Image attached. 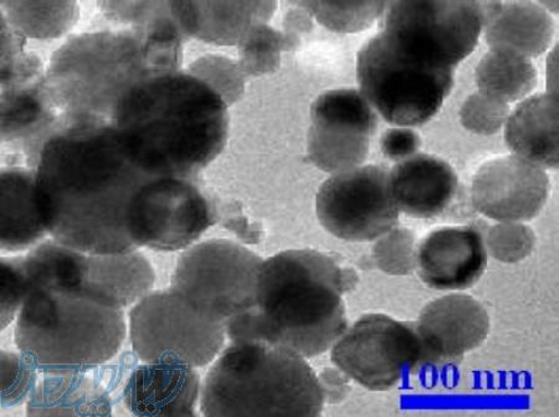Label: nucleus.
I'll list each match as a JSON object with an SVG mask.
<instances>
[{
    "instance_id": "1",
    "label": "nucleus",
    "mask_w": 559,
    "mask_h": 417,
    "mask_svg": "<svg viewBox=\"0 0 559 417\" xmlns=\"http://www.w3.org/2000/svg\"><path fill=\"white\" fill-rule=\"evenodd\" d=\"M64 116L34 170L45 228L52 240L87 255L136 250L126 230V213L133 193L151 177L124 156L111 121Z\"/></svg>"
},
{
    "instance_id": "2",
    "label": "nucleus",
    "mask_w": 559,
    "mask_h": 417,
    "mask_svg": "<svg viewBox=\"0 0 559 417\" xmlns=\"http://www.w3.org/2000/svg\"><path fill=\"white\" fill-rule=\"evenodd\" d=\"M111 124L124 156L142 174L195 178L227 146L228 104L189 72H167L126 91Z\"/></svg>"
},
{
    "instance_id": "3",
    "label": "nucleus",
    "mask_w": 559,
    "mask_h": 417,
    "mask_svg": "<svg viewBox=\"0 0 559 417\" xmlns=\"http://www.w3.org/2000/svg\"><path fill=\"white\" fill-rule=\"evenodd\" d=\"M346 272L324 253L286 250L263 261L255 306L225 324L231 342L264 341L299 353L323 355L348 329Z\"/></svg>"
},
{
    "instance_id": "4",
    "label": "nucleus",
    "mask_w": 559,
    "mask_h": 417,
    "mask_svg": "<svg viewBox=\"0 0 559 417\" xmlns=\"http://www.w3.org/2000/svg\"><path fill=\"white\" fill-rule=\"evenodd\" d=\"M206 417L320 416L323 389L299 353L264 341L233 342L206 374Z\"/></svg>"
},
{
    "instance_id": "5",
    "label": "nucleus",
    "mask_w": 559,
    "mask_h": 417,
    "mask_svg": "<svg viewBox=\"0 0 559 417\" xmlns=\"http://www.w3.org/2000/svg\"><path fill=\"white\" fill-rule=\"evenodd\" d=\"M15 344L44 374L102 367L126 338L122 310L79 293L32 288L15 325Z\"/></svg>"
},
{
    "instance_id": "6",
    "label": "nucleus",
    "mask_w": 559,
    "mask_h": 417,
    "mask_svg": "<svg viewBox=\"0 0 559 417\" xmlns=\"http://www.w3.org/2000/svg\"><path fill=\"white\" fill-rule=\"evenodd\" d=\"M357 81L367 102L393 126L417 127L452 93L455 70L420 36L383 25L357 53Z\"/></svg>"
},
{
    "instance_id": "7",
    "label": "nucleus",
    "mask_w": 559,
    "mask_h": 417,
    "mask_svg": "<svg viewBox=\"0 0 559 417\" xmlns=\"http://www.w3.org/2000/svg\"><path fill=\"white\" fill-rule=\"evenodd\" d=\"M152 71L136 28L71 36L52 53L45 81L60 114L111 121L117 102Z\"/></svg>"
},
{
    "instance_id": "8",
    "label": "nucleus",
    "mask_w": 559,
    "mask_h": 417,
    "mask_svg": "<svg viewBox=\"0 0 559 417\" xmlns=\"http://www.w3.org/2000/svg\"><path fill=\"white\" fill-rule=\"evenodd\" d=\"M224 324L204 314L183 296L150 293L130 312V339L143 362L209 366L224 346Z\"/></svg>"
},
{
    "instance_id": "9",
    "label": "nucleus",
    "mask_w": 559,
    "mask_h": 417,
    "mask_svg": "<svg viewBox=\"0 0 559 417\" xmlns=\"http://www.w3.org/2000/svg\"><path fill=\"white\" fill-rule=\"evenodd\" d=\"M261 264L263 260L240 243L204 241L179 258L170 289L225 327L255 306Z\"/></svg>"
},
{
    "instance_id": "10",
    "label": "nucleus",
    "mask_w": 559,
    "mask_h": 417,
    "mask_svg": "<svg viewBox=\"0 0 559 417\" xmlns=\"http://www.w3.org/2000/svg\"><path fill=\"white\" fill-rule=\"evenodd\" d=\"M216 211L195 178L151 177L133 193L126 230L134 247L187 249L214 225Z\"/></svg>"
},
{
    "instance_id": "11",
    "label": "nucleus",
    "mask_w": 559,
    "mask_h": 417,
    "mask_svg": "<svg viewBox=\"0 0 559 417\" xmlns=\"http://www.w3.org/2000/svg\"><path fill=\"white\" fill-rule=\"evenodd\" d=\"M331 360L359 385L388 392L423 368L416 323L365 314L333 344Z\"/></svg>"
},
{
    "instance_id": "12",
    "label": "nucleus",
    "mask_w": 559,
    "mask_h": 417,
    "mask_svg": "<svg viewBox=\"0 0 559 417\" xmlns=\"http://www.w3.org/2000/svg\"><path fill=\"white\" fill-rule=\"evenodd\" d=\"M316 213L333 237L350 242L374 241L400 221L383 166H365L333 175L316 195Z\"/></svg>"
},
{
    "instance_id": "13",
    "label": "nucleus",
    "mask_w": 559,
    "mask_h": 417,
    "mask_svg": "<svg viewBox=\"0 0 559 417\" xmlns=\"http://www.w3.org/2000/svg\"><path fill=\"white\" fill-rule=\"evenodd\" d=\"M308 157L328 174L359 167L367 159L378 117L356 88L328 91L311 106Z\"/></svg>"
},
{
    "instance_id": "14",
    "label": "nucleus",
    "mask_w": 559,
    "mask_h": 417,
    "mask_svg": "<svg viewBox=\"0 0 559 417\" xmlns=\"http://www.w3.org/2000/svg\"><path fill=\"white\" fill-rule=\"evenodd\" d=\"M549 188L544 168L513 154L486 162L476 171L472 199L476 211L489 219L528 222L543 211Z\"/></svg>"
},
{
    "instance_id": "15",
    "label": "nucleus",
    "mask_w": 559,
    "mask_h": 417,
    "mask_svg": "<svg viewBox=\"0 0 559 417\" xmlns=\"http://www.w3.org/2000/svg\"><path fill=\"white\" fill-rule=\"evenodd\" d=\"M416 330L423 368L455 366L488 338L490 317L474 297L449 295L424 307Z\"/></svg>"
},
{
    "instance_id": "16",
    "label": "nucleus",
    "mask_w": 559,
    "mask_h": 417,
    "mask_svg": "<svg viewBox=\"0 0 559 417\" xmlns=\"http://www.w3.org/2000/svg\"><path fill=\"white\" fill-rule=\"evenodd\" d=\"M416 264L424 284L440 291L474 286L488 266L483 235L472 226H447L420 242Z\"/></svg>"
},
{
    "instance_id": "17",
    "label": "nucleus",
    "mask_w": 559,
    "mask_h": 417,
    "mask_svg": "<svg viewBox=\"0 0 559 417\" xmlns=\"http://www.w3.org/2000/svg\"><path fill=\"white\" fill-rule=\"evenodd\" d=\"M201 379L192 367L174 362H144L132 371L123 403L136 416H194Z\"/></svg>"
},
{
    "instance_id": "18",
    "label": "nucleus",
    "mask_w": 559,
    "mask_h": 417,
    "mask_svg": "<svg viewBox=\"0 0 559 417\" xmlns=\"http://www.w3.org/2000/svg\"><path fill=\"white\" fill-rule=\"evenodd\" d=\"M455 170L444 159L419 153L399 162L390 174V189L400 212L419 219L443 214L457 193Z\"/></svg>"
},
{
    "instance_id": "19",
    "label": "nucleus",
    "mask_w": 559,
    "mask_h": 417,
    "mask_svg": "<svg viewBox=\"0 0 559 417\" xmlns=\"http://www.w3.org/2000/svg\"><path fill=\"white\" fill-rule=\"evenodd\" d=\"M170 11L187 40L239 45L258 24H266L275 2H169Z\"/></svg>"
},
{
    "instance_id": "20",
    "label": "nucleus",
    "mask_w": 559,
    "mask_h": 417,
    "mask_svg": "<svg viewBox=\"0 0 559 417\" xmlns=\"http://www.w3.org/2000/svg\"><path fill=\"white\" fill-rule=\"evenodd\" d=\"M155 278L150 262L136 250L112 255H86L80 294L122 310L147 296Z\"/></svg>"
},
{
    "instance_id": "21",
    "label": "nucleus",
    "mask_w": 559,
    "mask_h": 417,
    "mask_svg": "<svg viewBox=\"0 0 559 417\" xmlns=\"http://www.w3.org/2000/svg\"><path fill=\"white\" fill-rule=\"evenodd\" d=\"M60 112L52 104L43 70L2 76V140L25 141L50 129Z\"/></svg>"
},
{
    "instance_id": "22",
    "label": "nucleus",
    "mask_w": 559,
    "mask_h": 417,
    "mask_svg": "<svg viewBox=\"0 0 559 417\" xmlns=\"http://www.w3.org/2000/svg\"><path fill=\"white\" fill-rule=\"evenodd\" d=\"M504 141L515 156L540 168L558 167V96L545 93L522 102L504 123Z\"/></svg>"
},
{
    "instance_id": "23",
    "label": "nucleus",
    "mask_w": 559,
    "mask_h": 417,
    "mask_svg": "<svg viewBox=\"0 0 559 417\" xmlns=\"http://www.w3.org/2000/svg\"><path fill=\"white\" fill-rule=\"evenodd\" d=\"M555 29L552 16L539 3L508 2L485 25V40L491 49L538 58L551 45Z\"/></svg>"
},
{
    "instance_id": "24",
    "label": "nucleus",
    "mask_w": 559,
    "mask_h": 417,
    "mask_svg": "<svg viewBox=\"0 0 559 417\" xmlns=\"http://www.w3.org/2000/svg\"><path fill=\"white\" fill-rule=\"evenodd\" d=\"M28 416H107L110 396L86 371L45 374L29 395Z\"/></svg>"
},
{
    "instance_id": "25",
    "label": "nucleus",
    "mask_w": 559,
    "mask_h": 417,
    "mask_svg": "<svg viewBox=\"0 0 559 417\" xmlns=\"http://www.w3.org/2000/svg\"><path fill=\"white\" fill-rule=\"evenodd\" d=\"M48 234L35 194V171L5 168L2 171V249H28Z\"/></svg>"
},
{
    "instance_id": "26",
    "label": "nucleus",
    "mask_w": 559,
    "mask_h": 417,
    "mask_svg": "<svg viewBox=\"0 0 559 417\" xmlns=\"http://www.w3.org/2000/svg\"><path fill=\"white\" fill-rule=\"evenodd\" d=\"M475 80L480 93L509 105L534 91L537 71L534 63L520 53L491 49L477 65Z\"/></svg>"
},
{
    "instance_id": "27",
    "label": "nucleus",
    "mask_w": 559,
    "mask_h": 417,
    "mask_svg": "<svg viewBox=\"0 0 559 417\" xmlns=\"http://www.w3.org/2000/svg\"><path fill=\"white\" fill-rule=\"evenodd\" d=\"M2 15L24 38L57 39L74 26L80 8L76 2H24L5 0Z\"/></svg>"
},
{
    "instance_id": "28",
    "label": "nucleus",
    "mask_w": 559,
    "mask_h": 417,
    "mask_svg": "<svg viewBox=\"0 0 559 417\" xmlns=\"http://www.w3.org/2000/svg\"><path fill=\"white\" fill-rule=\"evenodd\" d=\"M324 28L335 33H358L371 28L385 12L386 2H300Z\"/></svg>"
},
{
    "instance_id": "29",
    "label": "nucleus",
    "mask_w": 559,
    "mask_h": 417,
    "mask_svg": "<svg viewBox=\"0 0 559 417\" xmlns=\"http://www.w3.org/2000/svg\"><path fill=\"white\" fill-rule=\"evenodd\" d=\"M294 49L286 35L267 24H258L239 44L238 65L245 76H260L280 67L282 51Z\"/></svg>"
},
{
    "instance_id": "30",
    "label": "nucleus",
    "mask_w": 559,
    "mask_h": 417,
    "mask_svg": "<svg viewBox=\"0 0 559 417\" xmlns=\"http://www.w3.org/2000/svg\"><path fill=\"white\" fill-rule=\"evenodd\" d=\"M189 74L197 76L218 93L225 103H237L245 94L246 83L238 62L218 56L197 59L189 67Z\"/></svg>"
},
{
    "instance_id": "31",
    "label": "nucleus",
    "mask_w": 559,
    "mask_h": 417,
    "mask_svg": "<svg viewBox=\"0 0 559 417\" xmlns=\"http://www.w3.org/2000/svg\"><path fill=\"white\" fill-rule=\"evenodd\" d=\"M509 115L508 104L483 93H475L465 99L460 110V121L467 131L490 135L500 131Z\"/></svg>"
},
{
    "instance_id": "32",
    "label": "nucleus",
    "mask_w": 559,
    "mask_h": 417,
    "mask_svg": "<svg viewBox=\"0 0 559 417\" xmlns=\"http://www.w3.org/2000/svg\"><path fill=\"white\" fill-rule=\"evenodd\" d=\"M488 247L496 260L512 264L530 255L535 247V234L525 225L503 223L490 230Z\"/></svg>"
},
{
    "instance_id": "33",
    "label": "nucleus",
    "mask_w": 559,
    "mask_h": 417,
    "mask_svg": "<svg viewBox=\"0 0 559 417\" xmlns=\"http://www.w3.org/2000/svg\"><path fill=\"white\" fill-rule=\"evenodd\" d=\"M36 367L22 355L2 353V406L12 407L32 394L36 382Z\"/></svg>"
},
{
    "instance_id": "34",
    "label": "nucleus",
    "mask_w": 559,
    "mask_h": 417,
    "mask_svg": "<svg viewBox=\"0 0 559 417\" xmlns=\"http://www.w3.org/2000/svg\"><path fill=\"white\" fill-rule=\"evenodd\" d=\"M413 249V235L403 229L394 230L377 243L374 260L386 274L407 275L414 269V261H416Z\"/></svg>"
},
{
    "instance_id": "35",
    "label": "nucleus",
    "mask_w": 559,
    "mask_h": 417,
    "mask_svg": "<svg viewBox=\"0 0 559 417\" xmlns=\"http://www.w3.org/2000/svg\"><path fill=\"white\" fill-rule=\"evenodd\" d=\"M29 286L22 267V258L2 260V330L14 320L21 310Z\"/></svg>"
},
{
    "instance_id": "36",
    "label": "nucleus",
    "mask_w": 559,
    "mask_h": 417,
    "mask_svg": "<svg viewBox=\"0 0 559 417\" xmlns=\"http://www.w3.org/2000/svg\"><path fill=\"white\" fill-rule=\"evenodd\" d=\"M421 140L409 129H391L383 133L381 150L384 157L394 162L407 159L420 148Z\"/></svg>"
}]
</instances>
